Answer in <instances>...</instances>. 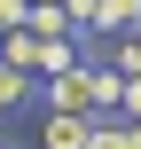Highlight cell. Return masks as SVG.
<instances>
[{"label": "cell", "mask_w": 141, "mask_h": 149, "mask_svg": "<svg viewBox=\"0 0 141 149\" xmlns=\"http://www.w3.org/2000/svg\"><path fill=\"white\" fill-rule=\"evenodd\" d=\"M24 8H63V0H24Z\"/></svg>", "instance_id": "8"}, {"label": "cell", "mask_w": 141, "mask_h": 149, "mask_svg": "<svg viewBox=\"0 0 141 149\" xmlns=\"http://www.w3.org/2000/svg\"><path fill=\"white\" fill-rule=\"evenodd\" d=\"M78 79H86V118H94V110H110V102L126 94V79H118L110 63H78Z\"/></svg>", "instance_id": "1"}, {"label": "cell", "mask_w": 141, "mask_h": 149, "mask_svg": "<svg viewBox=\"0 0 141 149\" xmlns=\"http://www.w3.org/2000/svg\"><path fill=\"white\" fill-rule=\"evenodd\" d=\"M126 110H133V126H141V79H126V94H118Z\"/></svg>", "instance_id": "7"}, {"label": "cell", "mask_w": 141, "mask_h": 149, "mask_svg": "<svg viewBox=\"0 0 141 149\" xmlns=\"http://www.w3.org/2000/svg\"><path fill=\"white\" fill-rule=\"evenodd\" d=\"M16 102H24V71H8V63H0V110H16Z\"/></svg>", "instance_id": "4"}, {"label": "cell", "mask_w": 141, "mask_h": 149, "mask_svg": "<svg viewBox=\"0 0 141 149\" xmlns=\"http://www.w3.org/2000/svg\"><path fill=\"white\" fill-rule=\"evenodd\" d=\"M86 149H126V126H94V134H86Z\"/></svg>", "instance_id": "5"}, {"label": "cell", "mask_w": 141, "mask_h": 149, "mask_svg": "<svg viewBox=\"0 0 141 149\" xmlns=\"http://www.w3.org/2000/svg\"><path fill=\"white\" fill-rule=\"evenodd\" d=\"M63 24H86L94 31V0H63Z\"/></svg>", "instance_id": "6"}, {"label": "cell", "mask_w": 141, "mask_h": 149, "mask_svg": "<svg viewBox=\"0 0 141 149\" xmlns=\"http://www.w3.org/2000/svg\"><path fill=\"white\" fill-rule=\"evenodd\" d=\"M94 31H141V0H94Z\"/></svg>", "instance_id": "3"}, {"label": "cell", "mask_w": 141, "mask_h": 149, "mask_svg": "<svg viewBox=\"0 0 141 149\" xmlns=\"http://www.w3.org/2000/svg\"><path fill=\"white\" fill-rule=\"evenodd\" d=\"M0 149H16V141H0Z\"/></svg>", "instance_id": "9"}, {"label": "cell", "mask_w": 141, "mask_h": 149, "mask_svg": "<svg viewBox=\"0 0 141 149\" xmlns=\"http://www.w3.org/2000/svg\"><path fill=\"white\" fill-rule=\"evenodd\" d=\"M86 134H94V118H47L39 149H86Z\"/></svg>", "instance_id": "2"}]
</instances>
